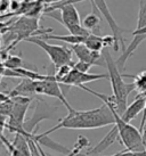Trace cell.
Segmentation results:
<instances>
[{"instance_id":"cell-9","label":"cell","mask_w":146,"mask_h":156,"mask_svg":"<svg viewBox=\"0 0 146 156\" xmlns=\"http://www.w3.org/2000/svg\"><path fill=\"white\" fill-rule=\"evenodd\" d=\"M72 52L78 57V59L80 62L87 63L89 65H96L102 66V67H106V63H105V58L103 56V52H95L91 51L90 49L85 46L83 44H73L70 48Z\"/></svg>"},{"instance_id":"cell-25","label":"cell","mask_w":146,"mask_h":156,"mask_svg":"<svg viewBox=\"0 0 146 156\" xmlns=\"http://www.w3.org/2000/svg\"><path fill=\"white\" fill-rule=\"evenodd\" d=\"M143 140H144V145H145L146 148V123L144 126V129H143Z\"/></svg>"},{"instance_id":"cell-18","label":"cell","mask_w":146,"mask_h":156,"mask_svg":"<svg viewBox=\"0 0 146 156\" xmlns=\"http://www.w3.org/2000/svg\"><path fill=\"white\" fill-rule=\"evenodd\" d=\"M112 156H146V151H143V152H129V151H122V152H119L114 154Z\"/></svg>"},{"instance_id":"cell-7","label":"cell","mask_w":146,"mask_h":156,"mask_svg":"<svg viewBox=\"0 0 146 156\" xmlns=\"http://www.w3.org/2000/svg\"><path fill=\"white\" fill-rule=\"evenodd\" d=\"M90 1H91V5H95V7L98 9L99 13L105 17V21L108 22V26H110V29H111L112 33H113V38L115 40V44H114V47H113L114 50L118 51V50H119V46L121 44V46H122V50L125 51L127 46H126V42H125L123 33L129 32V31L122 29V27L115 22V20L113 17L112 13L110 12V8H108V6L105 0H90Z\"/></svg>"},{"instance_id":"cell-24","label":"cell","mask_w":146,"mask_h":156,"mask_svg":"<svg viewBox=\"0 0 146 156\" xmlns=\"http://www.w3.org/2000/svg\"><path fill=\"white\" fill-rule=\"evenodd\" d=\"M5 71H6V67L4 66V64H0V80L5 76Z\"/></svg>"},{"instance_id":"cell-2","label":"cell","mask_w":146,"mask_h":156,"mask_svg":"<svg viewBox=\"0 0 146 156\" xmlns=\"http://www.w3.org/2000/svg\"><path fill=\"white\" fill-rule=\"evenodd\" d=\"M103 56L105 58L106 63V69H108V80L111 83V88L113 91V100H114V109L119 115H122L125 113L127 106H128V97L129 95L135 90L133 83H126L123 81V78H131L133 75L123 74L118 69L115 61L113 59L111 52L108 51V48L103 50Z\"/></svg>"},{"instance_id":"cell-15","label":"cell","mask_w":146,"mask_h":156,"mask_svg":"<svg viewBox=\"0 0 146 156\" xmlns=\"http://www.w3.org/2000/svg\"><path fill=\"white\" fill-rule=\"evenodd\" d=\"M4 66L8 69H17L24 67V62L20 56L8 55L4 61Z\"/></svg>"},{"instance_id":"cell-11","label":"cell","mask_w":146,"mask_h":156,"mask_svg":"<svg viewBox=\"0 0 146 156\" xmlns=\"http://www.w3.org/2000/svg\"><path fill=\"white\" fill-rule=\"evenodd\" d=\"M93 6V12L90 14H88L86 17L82 20V26L86 29L87 31H89L91 34L100 35V21L102 18L99 16L98 9L95 7V5Z\"/></svg>"},{"instance_id":"cell-21","label":"cell","mask_w":146,"mask_h":156,"mask_svg":"<svg viewBox=\"0 0 146 156\" xmlns=\"http://www.w3.org/2000/svg\"><path fill=\"white\" fill-rule=\"evenodd\" d=\"M146 123V99H145V107H144V112H143V119L142 122H141V126H139V131L143 133V129H144V126Z\"/></svg>"},{"instance_id":"cell-13","label":"cell","mask_w":146,"mask_h":156,"mask_svg":"<svg viewBox=\"0 0 146 156\" xmlns=\"http://www.w3.org/2000/svg\"><path fill=\"white\" fill-rule=\"evenodd\" d=\"M39 147V151H40V153H41V155L42 156H47V154L43 152L42 149H41V147H40V145L39 144H37ZM89 146V140L87 138H85L83 136H80L79 138H78L77 143L74 144V146H73V148L70 151V153L68 154L66 156H78L80 153H81V151L83 149V148H86Z\"/></svg>"},{"instance_id":"cell-16","label":"cell","mask_w":146,"mask_h":156,"mask_svg":"<svg viewBox=\"0 0 146 156\" xmlns=\"http://www.w3.org/2000/svg\"><path fill=\"white\" fill-rule=\"evenodd\" d=\"M146 26V0H141L139 1V10H138V18L136 30L139 31Z\"/></svg>"},{"instance_id":"cell-3","label":"cell","mask_w":146,"mask_h":156,"mask_svg":"<svg viewBox=\"0 0 146 156\" xmlns=\"http://www.w3.org/2000/svg\"><path fill=\"white\" fill-rule=\"evenodd\" d=\"M93 95L103 100L104 104L108 105V107L112 109V112L114 114V120H115L114 126L118 128V132H119V143L122 146H125L126 151H129V152H143V151H146L144 140H143V133L136 126H131L130 123L123 121L121 119V116L114 109L115 105H114L113 97L103 95V94H99V92H95V91Z\"/></svg>"},{"instance_id":"cell-19","label":"cell","mask_w":146,"mask_h":156,"mask_svg":"<svg viewBox=\"0 0 146 156\" xmlns=\"http://www.w3.org/2000/svg\"><path fill=\"white\" fill-rule=\"evenodd\" d=\"M38 1L39 2H41L43 6H46V8H47V7H49V6L63 2V1H65V0H38Z\"/></svg>"},{"instance_id":"cell-22","label":"cell","mask_w":146,"mask_h":156,"mask_svg":"<svg viewBox=\"0 0 146 156\" xmlns=\"http://www.w3.org/2000/svg\"><path fill=\"white\" fill-rule=\"evenodd\" d=\"M133 35H144V37H146V26L139 31H133Z\"/></svg>"},{"instance_id":"cell-5","label":"cell","mask_w":146,"mask_h":156,"mask_svg":"<svg viewBox=\"0 0 146 156\" xmlns=\"http://www.w3.org/2000/svg\"><path fill=\"white\" fill-rule=\"evenodd\" d=\"M10 99L13 101V105H12V109L8 115L9 121L6 128L13 133L23 136L25 133L24 117L31 104V99L29 97H13Z\"/></svg>"},{"instance_id":"cell-23","label":"cell","mask_w":146,"mask_h":156,"mask_svg":"<svg viewBox=\"0 0 146 156\" xmlns=\"http://www.w3.org/2000/svg\"><path fill=\"white\" fill-rule=\"evenodd\" d=\"M10 99V97L8 95H5V94H0V103H5V101H8Z\"/></svg>"},{"instance_id":"cell-26","label":"cell","mask_w":146,"mask_h":156,"mask_svg":"<svg viewBox=\"0 0 146 156\" xmlns=\"http://www.w3.org/2000/svg\"><path fill=\"white\" fill-rule=\"evenodd\" d=\"M4 50V42H2V35L0 33V51Z\"/></svg>"},{"instance_id":"cell-17","label":"cell","mask_w":146,"mask_h":156,"mask_svg":"<svg viewBox=\"0 0 146 156\" xmlns=\"http://www.w3.org/2000/svg\"><path fill=\"white\" fill-rule=\"evenodd\" d=\"M91 65L87 64V63H83V62L78 61L77 63L73 64V69H78L80 72H83V73H89V69H90Z\"/></svg>"},{"instance_id":"cell-1","label":"cell","mask_w":146,"mask_h":156,"mask_svg":"<svg viewBox=\"0 0 146 156\" xmlns=\"http://www.w3.org/2000/svg\"><path fill=\"white\" fill-rule=\"evenodd\" d=\"M114 114L108 105L103 104L98 108L89 109V111H77L73 109L69 114L62 119L55 126L45 131L39 136H49L50 133L60 129H72V130H89V129H98L106 126H114Z\"/></svg>"},{"instance_id":"cell-10","label":"cell","mask_w":146,"mask_h":156,"mask_svg":"<svg viewBox=\"0 0 146 156\" xmlns=\"http://www.w3.org/2000/svg\"><path fill=\"white\" fill-rule=\"evenodd\" d=\"M115 141H119V132H118V128H116L115 126H113L111 130L106 133V136H105L96 146L88 149V152L86 153V155L87 156L100 155V154L105 152L108 147H111Z\"/></svg>"},{"instance_id":"cell-14","label":"cell","mask_w":146,"mask_h":156,"mask_svg":"<svg viewBox=\"0 0 146 156\" xmlns=\"http://www.w3.org/2000/svg\"><path fill=\"white\" fill-rule=\"evenodd\" d=\"M135 91H137V96L146 97V71H143L133 78Z\"/></svg>"},{"instance_id":"cell-12","label":"cell","mask_w":146,"mask_h":156,"mask_svg":"<svg viewBox=\"0 0 146 156\" xmlns=\"http://www.w3.org/2000/svg\"><path fill=\"white\" fill-rule=\"evenodd\" d=\"M145 99L146 97L142 96H136V98L130 105L127 106L125 113L121 115V119L126 122H130L131 120L136 119L138 114L141 112H144V107H145Z\"/></svg>"},{"instance_id":"cell-4","label":"cell","mask_w":146,"mask_h":156,"mask_svg":"<svg viewBox=\"0 0 146 156\" xmlns=\"http://www.w3.org/2000/svg\"><path fill=\"white\" fill-rule=\"evenodd\" d=\"M26 42L37 44L40 47L43 51L46 52L52 61L53 65L55 66V69H58L60 67L64 65L73 64L72 61V50L65 46H58V44H52L47 42L45 39H41L40 37H31L25 40Z\"/></svg>"},{"instance_id":"cell-6","label":"cell","mask_w":146,"mask_h":156,"mask_svg":"<svg viewBox=\"0 0 146 156\" xmlns=\"http://www.w3.org/2000/svg\"><path fill=\"white\" fill-rule=\"evenodd\" d=\"M35 95H45L49 97H54L60 100L62 104L64 105L66 109L71 112L73 111V107L69 104L66 100L64 94L60 87V83L56 81L55 73L47 74L46 79L43 80H35Z\"/></svg>"},{"instance_id":"cell-8","label":"cell","mask_w":146,"mask_h":156,"mask_svg":"<svg viewBox=\"0 0 146 156\" xmlns=\"http://www.w3.org/2000/svg\"><path fill=\"white\" fill-rule=\"evenodd\" d=\"M102 79H108V74H91V73H83L78 69H73L70 71L69 75L62 81V84H65L68 87H79L81 88L85 86L86 83L93 82V81H97V80H102Z\"/></svg>"},{"instance_id":"cell-20","label":"cell","mask_w":146,"mask_h":156,"mask_svg":"<svg viewBox=\"0 0 146 156\" xmlns=\"http://www.w3.org/2000/svg\"><path fill=\"white\" fill-rule=\"evenodd\" d=\"M6 117H7V116L0 115V139L4 138V134H2V132H4V129L6 128V126H7V122H6Z\"/></svg>"}]
</instances>
